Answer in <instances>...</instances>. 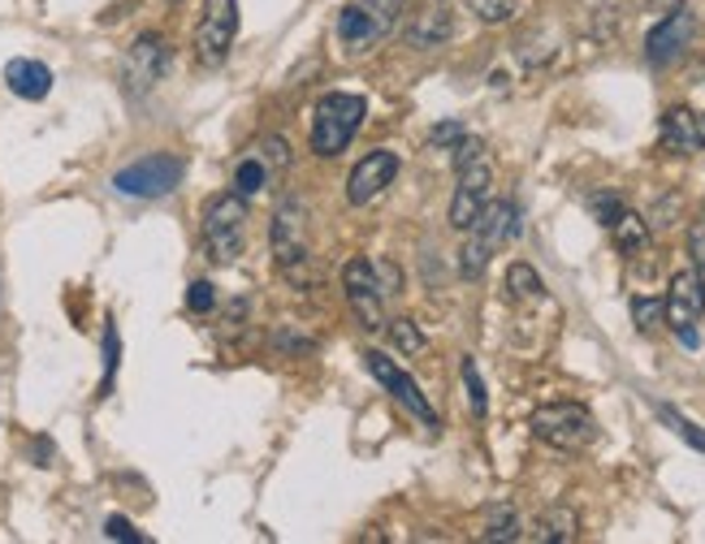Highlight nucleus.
<instances>
[{"label": "nucleus", "mask_w": 705, "mask_h": 544, "mask_svg": "<svg viewBox=\"0 0 705 544\" xmlns=\"http://www.w3.org/2000/svg\"><path fill=\"white\" fill-rule=\"evenodd\" d=\"M468 234H472V238H468V242H463V251H459V272H463L468 281H477L481 272L490 269V260H494L497 247L519 238V207L511 204V200L485 204V212L472 220V229H468Z\"/></svg>", "instance_id": "1"}, {"label": "nucleus", "mask_w": 705, "mask_h": 544, "mask_svg": "<svg viewBox=\"0 0 705 544\" xmlns=\"http://www.w3.org/2000/svg\"><path fill=\"white\" fill-rule=\"evenodd\" d=\"M204 251H209L212 264H234L243 256V242H247V200L225 191V195H212L204 204Z\"/></svg>", "instance_id": "2"}, {"label": "nucleus", "mask_w": 705, "mask_h": 544, "mask_svg": "<svg viewBox=\"0 0 705 544\" xmlns=\"http://www.w3.org/2000/svg\"><path fill=\"white\" fill-rule=\"evenodd\" d=\"M363 113H368L363 95H351V91L321 95V104L312 113V151L316 156H338L355 138V131L363 126Z\"/></svg>", "instance_id": "3"}, {"label": "nucleus", "mask_w": 705, "mask_h": 544, "mask_svg": "<svg viewBox=\"0 0 705 544\" xmlns=\"http://www.w3.org/2000/svg\"><path fill=\"white\" fill-rule=\"evenodd\" d=\"M182 173H187L182 156L152 151V156H143V160H135V165H126V169L113 178V191H118V195H126V200H160V195H169V191H178V186H182Z\"/></svg>", "instance_id": "4"}, {"label": "nucleus", "mask_w": 705, "mask_h": 544, "mask_svg": "<svg viewBox=\"0 0 705 544\" xmlns=\"http://www.w3.org/2000/svg\"><path fill=\"white\" fill-rule=\"evenodd\" d=\"M269 247H273V264L286 276H299L303 264L312 260V238H307V207L299 200H282L273 212V225H269Z\"/></svg>", "instance_id": "5"}, {"label": "nucleus", "mask_w": 705, "mask_h": 544, "mask_svg": "<svg viewBox=\"0 0 705 544\" xmlns=\"http://www.w3.org/2000/svg\"><path fill=\"white\" fill-rule=\"evenodd\" d=\"M533 437L555 450H584L597 437V423L580 403H550L533 410Z\"/></svg>", "instance_id": "6"}, {"label": "nucleus", "mask_w": 705, "mask_h": 544, "mask_svg": "<svg viewBox=\"0 0 705 544\" xmlns=\"http://www.w3.org/2000/svg\"><path fill=\"white\" fill-rule=\"evenodd\" d=\"M667 325L675 329V338L684 341L689 350H697V320L705 311V276L697 269H680L671 276V290H667Z\"/></svg>", "instance_id": "7"}, {"label": "nucleus", "mask_w": 705, "mask_h": 544, "mask_svg": "<svg viewBox=\"0 0 705 544\" xmlns=\"http://www.w3.org/2000/svg\"><path fill=\"white\" fill-rule=\"evenodd\" d=\"M238 35V0H204V18L195 26V57L200 66L216 69Z\"/></svg>", "instance_id": "8"}, {"label": "nucleus", "mask_w": 705, "mask_h": 544, "mask_svg": "<svg viewBox=\"0 0 705 544\" xmlns=\"http://www.w3.org/2000/svg\"><path fill=\"white\" fill-rule=\"evenodd\" d=\"M286 165H290V147H286V138H265L251 156H243V160H238V169H234V195L256 200L260 191H269V186L282 178Z\"/></svg>", "instance_id": "9"}, {"label": "nucleus", "mask_w": 705, "mask_h": 544, "mask_svg": "<svg viewBox=\"0 0 705 544\" xmlns=\"http://www.w3.org/2000/svg\"><path fill=\"white\" fill-rule=\"evenodd\" d=\"M165 69H169V39L156 35V31H147V35H139V39L126 48L122 91H126V95H147V91L160 82Z\"/></svg>", "instance_id": "10"}, {"label": "nucleus", "mask_w": 705, "mask_h": 544, "mask_svg": "<svg viewBox=\"0 0 705 544\" xmlns=\"http://www.w3.org/2000/svg\"><path fill=\"white\" fill-rule=\"evenodd\" d=\"M343 290H347V303H351L355 320L363 329H385V294L377 285V272L368 256H355L343 269Z\"/></svg>", "instance_id": "11"}, {"label": "nucleus", "mask_w": 705, "mask_h": 544, "mask_svg": "<svg viewBox=\"0 0 705 544\" xmlns=\"http://www.w3.org/2000/svg\"><path fill=\"white\" fill-rule=\"evenodd\" d=\"M693 35H697V13L684 9V4L667 9V18L645 35V57H649V66H671V61H680V57L689 53Z\"/></svg>", "instance_id": "12"}, {"label": "nucleus", "mask_w": 705, "mask_h": 544, "mask_svg": "<svg viewBox=\"0 0 705 544\" xmlns=\"http://www.w3.org/2000/svg\"><path fill=\"white\" fill-rule=\"evenodd\" d=\"M363 367H368V376H372L377 385H385V389H390L403 407L412 410L416 419H424L428 428H437V423H441V419H437V410L428 407V398L421 394V385H416V381H412L394 359H385L381 350H368V354H363Z\"/></svg>", "instance_id": "13"}, {"label": "nucleus", "mask_w": 705, "mask_h": 544, "mask_svg": "<svg viewBox=\"0 0 705 544\" xmlns=\"http://www.w3.org/2000/svg\"><path fill=\"white\" fill-rule=\"evenodd\" d=\"M490 191H494V169L490 160H472L459 169V186H455V200H450V225L455 229H472V220L485 212L490 204Z\"/></svg>", "instance_id": "14"}, {"label": "nucleus", "mask_w": 705, "mask_h": 544, "mask_svg": "<svg viewBox=\"0 0 705 544\" xmlns=\"http://www.w3.org/2000/svg\"><path fill=\"white\" fill-rule=\"evenodd\" d=\"M394 178H399V156L385 151V147H377V151H368L351 169V178H347V200H351L355 207H368L372 200H381V191H385Z\"/></svg>", "instance_id": "15"}, {"label": "nucleus", "mask_w": 705, "mask_h": 544, "mask_svg": "<svg viewBox=\"0 0 705 544\" xmlns=\"http://www.w3.org/2000/svg\"><path fill=\"white\" fill-rule=\"evenodd\" d=\"M658 143L675 156H693V151H705V113H693V109H667L662 117V131H658Z\"/></svg>", "instance_id": "16"}, {"label": "nucleus", "mask_w": 705, "mask_h": 544, "mask_svg": "<svg viewBox=\"0 0 705 544\" xmlns=\"http://www.w3.org/2000/svg\"><path fill=\"white\" fill-rule=\"evenodd\" d=\"M4 82L18 100H44L53 91V69L44 61H31V57H18L4 66Z\"/></svg>", "instance_id": "17"}, {"label": "nucleus", "mask_w": 705, "mask_h": 544, "mask_svg": "<svg viewBox=\"0 0 705 544\" xmlns=\"http://www.w3.org/2000/svg\"><path fill=\"white\" fill-rule=\"evenodd\" d=\"M455 35V18L446 13V9H424V13H416V22L407 26V44L412 48H441L446 39Z\"/></svg>", "instance_id": "18"}, {"label": "nucleus", "mask_w": 705, "mask_h": 544, "mask_svg": "<svg viewBox=\"0 0 705 544\" xmlns=\"http://www.w3.org/2000/svg\"><path fill=\"white\" fill-rule=\"evenodd\" d=\"M377 35H381V26H377V18H372L363 4H347V9L338 13V39H343L351 53L368 48Z\"/></svg>", "instance_id": "19"}, {"label": "nucleus", "mask_w": 705, "mask_h": 544, "mask_svg": "<svg viewBox=\"0 0 705 544\" xmlns=\"http://www.w3.org/2000/svg\"><path fill=\"white\" fill-rule=\"evenodd\" d=\"M606 229H611V238H615V247H619L624 256H640V251L649 247V225H645V216H636L628 207H624Z\"/></svg>", "instance_id": "20"}, {"label": "nucleus", "mask_w": 705, "mask_h": 544, "mask_svg": "<svg viewBox=\"0 0 705 544\" xmlns=\"http://www.w3.org/2000/svg\"><path fill=\"white\" fill-rule=\"evenodd\" d=\"M575 532H580V523H575V514L571 510H546L537 523H533V541H575Z\"/></svg>", "instance_id": "21"}, {"label": "nucleus", "mask_w": 705, "mask_h": 544, "mask_svg": "<svg viewBox=\"0 0 705 544\" xmlns=\"http://www.w3.org/2000/svg\"><path fill=\"white\" fill-rule=\"evenodd\" d=\"M506 290H511V298H541V276L533 264H511L506 269Z\"/></svg>", "instance_id": "22"}, {"label": "nucleus", "mask_w": 705, "mask_h": 544, "mask_svg": "<svg viewBox=\"0 0 705 544\" xmlns=\"http://www.w3.org/2000/svg\"><path fill=\"white\" fill-rule=\"evenodd\" d=\"M463 389H468V403H472V415L477 419H485V410H490V394H485V381H481V367H477V359H463Z\"/></svg>", "instance_id": "23"}, {"label": "nucleus", "mask_w": 705, "mask_h": 544, "mask_svg": "<svg viewBox=\"0 0 705 544\" xmlns=\"http://www.w3.org/2000/svg\"><path fill=\"white\" fill-rule=\"evenodd\" d=\"M485 541H519V514L511 506H494L485 523Z\"/></svg>", "instance_id": "24"}, {"label": "nucleus", "mask_w": 705, "mask_h": 544, "mask_svg": "<svg viewBox=\"0 0 705 544\" xmlns=\"http://www.w3.org/2000/svg\"><path fill=\"white\" fill-rule=\"evenodd\" d=\"M633 320L640 333H653L667 320V303L662 298H633Z\"/></svg>", "instance_id": "25"}, {"label": "nucleus", "mask_w": 705, "mask_h": 544, "mask_svg": "<svg viewBox=\"0 0 705 544\" xmlns=\"http://www.w3.org/2000/svg\"><path fill=\"white\" fill-rule=\"evenodd\" d=\"M485 26H502V22H511L515 18V0H463Z\"/></svg>", "instance_id": "26"}, {"label": "nucleus", "mask_w": 705, "mask_h": 544, "mask_svg": "<svg viewBox=\"0 0 705 544\" xmlns=\"http://www.w3.org/2000/svg\"><path fill=\"white\" fill-rule=\"evenodd\" d=\"M390 341H394V350H403V354H421L424 350V333L416 320H390Z\"/></svg>", "instance_id": "27"}, {"label": "nucleus", "mask_w": 705, "mask_h": 544, "mask_svg": "<svg viewBox=\"0 0 705 544\" xmlns=\"http://www.w3.org/2000/svg\"><path fill=\"white\" fill-rule=\"evenodd\" d=\"M658 415H662V419H667V423H671V428H675V432H680V437H684L693 450H705V432L697 428V423H693V419H684V415H680L675 407H658Z\"/></svg>", "instance_id": "28"}, {"label": "nucleus", "mask_w": 705, "mask_h": 544, "mask_svg": "<svg viewBox=\"0 0 705 544\" xmlns=\"http://www.w3.org/2000/svg\"><path fill=\"white\" fill-rule=\"evenodd\" d=\"M372 272H377V285H381V294H385V298L403 290V272H399L394 260H372Z\"/></svg>", "instance_id": "29"}, {"label": "nucleus", "mask_w": 705, "mask_h": 544, "mask_svg": "<svg viewBox=\"0 0 705 544\" xmlns=\"http://www.w3.org/2000/svg\"><path fill=\"white\" fill-rule=\"evenodd\" d=\"M118 354H122V341H118V329L109 325V329H104V394L113 389V376H118Z\"/></svg>", "instance_id": "30"}, {"label": "nucleus", "mask_w": 705, "mask_h": 544, "mask_svg": "<svg viewBox=\"0 0 705 544\" xmlns=\"http://www.w3.org/2000/svg\"><path fill=\"white\" fill-rule=\"evenodd\" d=\"M104 536H109V541H122V544H147V536L135 532V523L122 519V514H113V519L104 523Z\"/></svg>", "instance_id": "31"}, {"label": "nucleus", "mask_w": 705, "mask_h": 544, "mask_svg": "<svg viewBox=\"0 0 705 544\" xmlns=\"http://www.w3.org/2000/svg\"><path fill=\"white\" fill-rule=\"evenodd\" d=\"M212 303H216L212 281H191V285H187V307H191V311L204 316V311H212Z\"/></svg>", "instance_id": "32"}, {"label": "nucleus", "mask_w": 705, "mask_h": 544, "mask_svg": "<svg viewBox=\"0 0 705 544\" xmlns=\"http://www.w3.org/2000/svg\"><path fill=\"white\" fill-rule=\"evenodd\" d=\"M689 256H693V269L705 276V212L693 220V229H689Z\"/></svg>", "instance_id": "33"}, {"label": "nucleus", "mask_w": 705, "mask_h": 544, "mask_svg": "<svg viewBox=\"0 0 705 544\" xmlns=\"http://www.w3.org/2000/svg\"><path fill=\"white\" fill-rule=\"evenodd\" d=\"M481 156H485V143H481V138H459V143H455V169H463V165H472V160H481Z\"/></svg>", "instance_id": "34"}, {"label": "nucleus", "mask_w": 705, "mask_h": 544, "mask_svg": "<svg viewBox=\"0 0 705 544\" xmlns=\"http://www.w3.org/2000/svg\"><path fill=\"white\" fill-rule=\"evenodd\" d=\"M589 204H593V212H597V220H602V225H611V220L624 212V200H619V195H593Z\"/></svg>", "instance_id": "35"}, {"label": "nucleus", "mask_w": 705, "mask_h": 544, "mask_svg": "<svg viewBox=\"0 0 705 544\" xmlns=\"http://www.w3.org/2000/svg\"><path fill=\"white\" fill-rule=\"evenodd\" d=\"M463 135H468V131H463V122H441V126L428 135V143H433V147H455Z\"/></svg>", "instance_id": "36"}, {"label": "nucleus", "mask_w": 705, "mask_h": 544, "mask_svg": "<svg viewBox=\"0 0 705 544\" xmlns=\"http://www.w3.org/2000/svg\"><path fill=\"white\" fill-rule=\"evenodd\" d=\"M649 4H653V9H662V13H667V9H675V4H684V0H649Z\"/></svg>", "instance_id": "37"}, {"label": "nucleus", "mask_w": 705, "mask_h": 544, "mask_svg": "<svg viewBox=\"0 0 705 544\" xmlns=\"http://www.w3.org/2000/svg\"><path fill=\"white\" fill-rule=\"evenodd\" d=\"M160 4H174V0H160Z\"/></svg>", "instance_id": "38"}]
</instances>
